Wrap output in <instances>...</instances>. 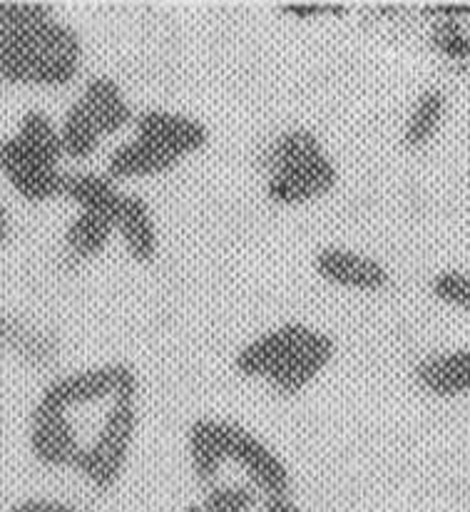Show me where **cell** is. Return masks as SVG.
Masks as SVG:
<instances>
[{"label":"cell","mask_w":470,"mask_h":512,"mask_svg":"<svg viewBox=\"0 0 470 512\" xmlns=\"http://www.w3.org/2000/svg\"><path fill=\"white\" fill-rule=\"evenodd\" d=\"M80 105L85 107L90 117H93L95 127L100 130L102 140L105 137L117 135L125 130L127 125H135V112L127 102L122 87L107 75H95L85 83L83 92L78 97Z\"/></svg>","instance_id":"cell-15"},{"label":"cell","mask_w":470,"mask_h":512,"mask_svg":"<svg viewBox=\"0 0 470 512\" xmlns=\"http://www.w3.org/2000/svg\"><path fill=\"white\" fill-rule=\"evenodd\" d=\"M433 45L441 55L451 60H468L470 58V38L463 33V28L453 20H446V23L438 25L433 30Z\"/></svg>","instance_id":"cell-24"},{"label":"cell","mask_w":470,"mask_h":512,"mask_svg":"<svg viewBox=\"0 0 470 512\" xmlns=\"http://www.w3.org/2000/svg\"><path fill=\"white\" fill-rule=\"evenodd\" d=\"M0 172L13 192L25 202L43 204L63 197L65 172L60 170V165H53L45 157L30 152L13 135L0 142Z\"/></svg>","instance_id":"cell-6"},{"label":"cell","mask_w":470,"mask_h":512,"mask_svg":"<svg viewBox=\"0 0 470 512\" xmlns=\"http://www.w3.org/2000/svg\"><path fill=\"white\" fill-rule=\"evenodd\" d=\"M135 135L155 142L170 155L185 160L209 145V130L194 117L172 110H145L135 115Z\"/></svg>","instance_id":"cell-9"},{"label":"cell","mask_w":470,"mask_h":512,"mask_svg":"<svg viewBox=\"0 0 470 512\" xmlns=\"http://www.w3.org/2000/svg\"><path fill=\"white\" fill-rule=\"evenodd\" d=\"M120 187L105 172H70L65 174L63 197L78 207V212H97L115 219L122 202Z\"/></svg>","instance_id":"cell-17"},{"label":"cell","mask_w":470,"mask_h":512,"mask_svg":"<svg viewBox=\"0 0 470 512\" xmlns=\"http://www.w3.org/2000/svg\"><path fill=\"white\" fill-rule=\"evenodd\" d=\"M8 239V212H5V204L0 202V247Z\"/></svg>","instance_id":"cell-27"},{"label":"cell","mask_w":470,"mask_h":512,"mask_svg":"<svg viewBox=\"0 0 470 512\" xmlns=\"http://www.w3.org/2000/svg\"><path fill=\"white\" fill-rule=\"evenodd\" d=\"M314 271L321 281L336 286V289L361 291V294L383 291L391 281L388 269L381 261L346 247L319 249L314 256Z\"/></svg>","instance_id":"cell-8"},{"label":"cell","mask_w":470,"mask_h":512,"mask_svg":"<svg viewBox=\"0 0 470 512\" xmlns=\"http://www.w3.org/2000/svg\"><path fill=\"white\" fill-rule=\"evenodd\" d=\"M187 455L192 478L202 488H214L229 463L224 445V421L217 418H197L187 430Z\"/></svg>","instance_id":"cell-14"},{"label":"cell","mask_w":470,"mask_h":512,"mask_svg":"<svg viewBox=\"0 0 470 512\" xmlns=\"http://www.w3.org/2000/svg\"><path fill=\"white\" fill-rule=\"evenodd\" d=\"M284 10H289L291 15H299V18H316V15H326V13H341L339 5H324V3L284 5Z\"/></svg>","instance_id":"cell-26"},{"label":"cell","mask_w":470,"mask_h":512,"mask_svg":"<svg viewBox=\"0 0 470 512\" xmlns=\"http://www.w3.org/2000/svg\"><path fill=\"white\" fill-rule=\"evenodd\" d=\"M431 291L443 304L470 311V274L466 271H443L431 281Z\"/></svg>","instance_id":"cell-23"},{"label":"cell","mask_w":470,"mask_h":512,"mask_svg":"<svg viewBox=\"0 0 470 512\" xmlns=\"http://www.w3.org/2000/svg\"><path fill=\"white\" fill-rule=\"evenodd\" d=\"M306 334H309V326L304 324H282L277 329H269L267 334L257 336L239 348L234 356V368L244 378L269 381L291 356V351L304 341Z\"/></svg>","instance_id":"cell-11"},{"label":"cell","mask_w":470,"mask_h":512,"mask_svg":"<svg viewBox=\"0 0 470 512\" xmlns=\"http://www.w3.org/2000/svg\"><path fill=\"white\" fill-rule=\"evenodd\" d=\"M334 356V339L329 334H324V331L309 329V334L291 351V356L282 363V368L269 378V386L279 396H299L301 391H306L329 368Z\"/></svg>","instance_id":"cell-10"},{"label":"cell","mask_w":470,"mask_h":512,"mask_svg":"<svg viewBox=\"0 0 470 512\" xmlns=\"http://www.w3.org/2000/svg\"><path fill=\"white\" fill-rule=\"evenodd\" d=\"M15 140L20 145L28 147L35 155L45 157L53 165H60L65 160L63 157V145H60V130L53 120L48 117V112L43 110H28L18 122V130H15Z\"/></svg>","instance_id":"cell-21"},{"label":"cell","mask_w":470,"mask_h":512,"mask_svg":"<svg viewBox=\"0 0 470 512\" xmlns=\"http://www.w3.org/2000/svg\"><path fill=\"white\" fill-rule=\"evenodd\" d=\"M267 199L277 207H301L326 197L339 184V170L319 137L304 127L286 130L264 157Z\"/></svg>","instance_id":"cell-2"},{"label":"cell","mask_w":470,"mask_h":512,"mask_svg":"<svg viewBox=\"0 0 470 512\" xmlns=\"http://www.w3.org/2000/svg\"><path fill=\"white\" fill-rule=\"evenodd\" d=\"M115 234H120L127 254L137 264H150L160 252V232H157L155 214L140 194H122L115 217Z\"/></svg>","instance_id":"cell-13"},{"label":"cell","mask_w":470,"mask_h":512,"mask_svg":"<svg viewBox=\"0 0 470 512\" xmlns=\"http://www.w3.org/2000/svg\"><path fill=\"white\" fill-rule=\"evenodd\" d=\"M446 117V95L441 90H426L408 112L403 127V145L408 150H421L438 135Z\"/></svg>","instance_id":"cell-20"},{"label":"cell","mask_w":470,"mask_h":512,"mask_svg":"<svg viewBox=\"0 0 470 512\" xmlns=\"http://www.w3.org/2000/svg\"><path fill=\"white\" fill-rule=\"evenodd\" d=\"M115 234V219L97 212H78L65 227V249L73 259H97Z\"/></svg>","instance_id":"cell-18"},{"label":"cell","mask_w":470,"mask_h":512,"mask_svg":"<svg viewBox=\"0 0 470 512\" xmlns=\"http://www.w3.org/2000/svg\"><path fill=\"white\" fill-rule=\"evenodd\" d=\"M224 445H227L229 463H237L244 470L247 483L262 495V500L289 498V468L262 438L239 423L224 421Z\"/></svg>","instance_id":"cell-5"},{"label":"cell","mask_w":470,"mask_h":512,"mask_svg":"<svg viewBox=\"0 0 470 512\" xmlns=\"http://www.w3.org/2000/svg\"><path fill=\"white\" fill-rule=\"evenodd\" d=\"M416 381L423 391L441 398L470 393V348L431 356L416 366Z\"/></svg>","instance_id":"cell-16"},{"label":"cell","mask_w":470,"mask_h":512,"mask_svg":"<svg viewBox=\"0 0 470 512\" xmlns=\"http://www.w3.org/2000/svg\"><path fill=\"white\" fill-rule=\"evenodd\" d=\"M28 443L33 458L50 470H75L83 453V443L75 423L70 421V413L43 401L35 403L30 413Z\"/></svg>","instance_id":"cell-7"},{"label":"cell","mask_w":470,"mask_h":512,"mask_svg":"<svg viewBox=\"0 0 470 512\" xmlns=\"http://www.w3.org/2000/svg\"><path fill=\"white\" fill-rule=\"evenodd\" d=\"M137 426H140L137 398L112 401L95 438L88 445H83V453L75 463V473L100 493L115 488L125 475L127 463H130Z\"/></svg>","instance_id":"cell-3"},{"label":"cell","mask_w":470,"mask_h":512,"mask_svg":"<svg viewBox=\"0 0 470 512\" xmlns=\"http://www.w3.org/2000/svg\"><path fill=\"white\" fill-rule=\"evenodd\" d=\"M83 68V38L48 15L0 48V80L8 85L65 87Z\"/></svg>","instance_id":"cell-1"},{"label":"cell","mask_w":470,"mask_h":512,"mask_svg":"<svg viewBox=\"0 0 470 512\" xmlns=\"http://www.w3.org/2000/svg\"><path fill=\"white\" fill-rule=\"evenodd\" d=\"M60 145H63V157L73 162H88L97 155L102 145V135L95 127L93 117L85 112L78 100L68 107L60 122Z\"/></svg>","instance_id":"cell-19"},{"label":"cell","mask_w":470,"mask_h":512,"mask_svg":"<svg viewBox=\"0 0 470 512\" xmlns=\"http://www.w3.org/2000/svg\"><path fill=\"white\" fill-rule=\"evenodd\" d=\"M140 381L137 373L125 363H102V366L83 368V371L65 373L50 381L43 388L38 401L60 411L90 406L97 401H122V398H137Z\"/></svg>","instance_id":"cell-4"},{"label":"cell","mask_w":470,"mask_h":512,"mask_svg":"<svg viewBox=\"0 0 470 512\" xmlns=\"http://www.w3.org/2000/svg\"><path fill=\"white\" fill-rule=\"evenodd\" d=\"M199 505L204 512H254L262 505V495L249 483L214 485Z\"/></svg>","instance_id":"cell-22"},{"label":"cell","mask_w":470,"mask_h":512,"mask_svg":"<svg viewBox=\"0 0 470 512\" xmlns=\"http://www.w3.org/2000/svg\"><path fill=\"white\" fill-rule=\"evenodd\" d=\"M8 512H83L78 505L58 498H23L13 503Z\"/></svg>","instance_id":"cell-25"},{"label":"cell","mask_w":470,"mask_h":512,"mask_svg":"<svg viewBox=\"0 0 470 512\" xmlns=\"http://www.w3.org/2000/svg\"><path fill=\"white\" fill-rule=\"evenodd\" d=\"M180 157L170 155L145 137H132L110 152L105 165V174L115 182H130V179H152L172 172L180 165Z\"/></svg>","instance_id":"cell-12"}]
</instances>
